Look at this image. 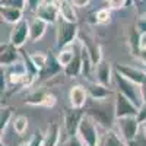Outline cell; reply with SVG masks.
I'll return each instance as SVG.
<instances>
[{
  "mask_svg": "<svg viewBox=\"0 0 146 146\" xmlns=\"http://www.w3.org/2000/svg\"><path fill=\"white\" fill-rule=\"evenodd\" d=\"M12 121H13V108L3 107L2 113H0V131H2V135H3V131L6 130L7 124L12 123Z\"/></svg>",
  "mask_w": 146,
  "mask_h": 146,
  "instance_id": "25",
  "label": "cell"
},
{
  "mask_svg": "<svg viewBox=\"0 0 146 146\" xmlns=\"http://www.w3.org/2000/svg\"><path fill=\"white\" fill-rule=\"evenodd\" d=\"M19 146H29V143H21Z\"/></svg>",
  "mask_w": 146,
  "mask_h": 146,
  "instance_id": "42",
  "label": "cell"
},
{
  "mask_svg": "<svg viewBox=\"0 0 146 146\" xmlns=\"http://www.w3.org/2000/svg\"><path fill=\"white\" fill-rule=\"evenodd\" d=\"M135 29H136L140 35H145V34H146V15H142V16L136 21Z\"/></svg>",
  "mask_w": 146,
  "mask_h": 146,
  "instance_id": "34",
  "label": "cell"
},
{
  "mask_svg": "<svg viewBox=\"0 0 146 146\" xmlns=\"http://www.w3.org/2000/svg\"><path fill=\"white\" fill-rule=\"evenodd\" d=\"M28 40H29V22L27 19H22L12 28L10 35H9V42L21 48L22 45H25Z\"/></svg>",
  "mask_w": 146,
  "mask_h": 146,
  "instance_id": "8",
  "label": "cell"
},
{
  "mask_svg": "<svg viewBox=\"0 0 146 146\" xmlns=\"http://www.w3.org/2000/svg\"><path fill=\"white\" fill-rule=\"evenodd\" d=\"M31 56V60H32V63L35 64V67L38 69L40 72L47 66V63H48V54H45V53H42V51H35V53H32V54H29Z\"/></svg>",
  "mask_w": 146,
  "mask_h": 146,
  "instance_id": "27",
  "label": "cell"
},
{
  "mask_svg": "<svg viewBox=\"0 0 146 146\" xmlns=\"http://www.w3.org/2000/svg\"><path fill=\"white\" fill-rule=\"evenodd\" d=\"M56 96L51 92H47L44 89H38L31 92L27 98H25V104L28 105H34V107H45V108H51L56 105Z\"/></svg>",
  "mask_w": 146,
  "mask_h": 146,
  "instance_id": "9",
  "label": "cell"
},
{
  "mask_svg": "<svg viewBox=\"0 0 146 146\" xmlns=\"http://www.w3.org/2000/svg\"><path fill=\"white\" fill-rule=\"evenodd\" d=\"M0 146H6V145H3V143H0Z\"/></svg>",
  "mask_w": 146,
  "mask_h": 146,
  "instance_id": "43",
  "label": "cell"
},
{
  "mask_svg": "<svg viewBox=\"0 0 146 146\" xmlns=\"http://www.w3.org/2000/svg\"><path fill=\"white\" fill-rule=\"evenodd\" d=\"M88 94H89V98L92 101H107L110 96L115 95L114 91L110 86H105V85H101L98 82H92L88 86Z\"/></svg>",
  "mask_w": 146,
  "mask_h": 146,
  "instance_id": "15",
  "label": "cell"
},
{
  "mask_svg": "<svg viewBox=\"0 0 146 146\" xmlns=\"http://www.w3.org/2000/svg\"><path fill=\"white\" fill-rule=\"evenodd\" d=\"M111 9L110 7H104V9H100L98 12L95 13V22L96 23H101V25H105L111 21Z\"/></svg>",
  "mask_w": 146,
  "mask_h": 146,
  "instance_id": "28",
  "label": "cell"
},
{
  "mask_svg": "<svg viewBox=\"0 0 146 146\" xmlns=\"http://www.w3.org/2000/svg\"><path fill=\"white\" fill-rule=\"evenodd\" d=\"M140 47H146V34L140 35Z\"/></svg>",
  "mask_w": 146,
  "mask_h": 146,
  "instance_id": "40",
  "label": "cell"
},
{
  "mask_svg": "<svg viewBox=\"0 0 146 146\" xmlns=\"http://www.w3.org/2000/svg\"><path fill=\"white\" fill-rule=\"evenodd\" d=\"M72 3L75 5V7H85L89 5V0H72Z\"/></svg>",
  "mask_w": 146,
  "mask_h": 146,
  "instance_id": "38",
  "label": "cell"
},
{
  "mask_svg": "<svg viewBox=\"0 0 146 146\" xmlns=\"http://www.w3.org/2000/svg\"><path fill=\"white\" fill-rule=\"evenodd\" d=\"M114 72H115V69H113L111 63L102 58L95 66V82L105 85V86H110L114 82Z\"/></svg>",
  "mask_w": 146,
  "mask_h": 146,
  "instance_id": "11",
  "label": "cell"
},
{
  "mask_svg": "<svg viewBox=\"0 0 146 146\" xmlns=\"http://www.w3.org/2000/svg\"><path fill=\"white\" fill-rule=\"evenodd\" d=\"M21 60H22V54L18 47H15L10 42L2 44V48H0V63H2V67L13 66Z\"/></svg>",
  "mask_w": 146,
  "mask_h": 146,
  "instance_id": "10",
  "label": "cell"
},
{
  "mask_svg": "<svg viewBox=\"0 0 146 146\" xmlns=\"http://www.w3.org/2000/svg\"><path fill=\"white\" fill-rule=\"evenodd\" d=\"M79 40L82 41V44L85 45V48H86V51L92 60L94 66H96L101 60H102V51H101V47L100 44L94 41L92 38H89L88 35H79Z\"/></svg>",
  "mask_w": 146,
  "mask_h": 146,
  "instance_id": "16",
  "label": "cell"
},
{
  "mask_svg": "<svg viewBox=\"0 0 146 146\" xmlns=\"http://www.w3.org/2000/svg\"><path fill=\"white\" fill-rule=\"evenodd\" d=\"M137 120L140 121V123L143 124L146 121V102L142 104V107L139 108V114H137Z\"/></svg>",
  "mask_w": 146,
  "mask_h": 146,
  "instance_id": "36",
  "label": "cell"
},
{
  "mask_svg": "<svg viewBox=\"0 0 146 146\" xmlns=\"http://www.w3.org/2000/svg\"><path fill=\"white\" fill-rule=\"evenodd\" d=\"M143 69H145V72H146V66H143Z\"/></svg>",
  "mask_w": 146,
  "mask_h": 146,
  "instance_id": "44",
  "label": "cell"
},
{
  "mask_svg": "<svg viewBox=\"0 0 146 146\" xmlns=\"http://www.w3.org/2000/svg\"><path fill=\"white\" fill-rule=\"evenodd\" d=\"M140 91H142V98H143V102H146V83H143L140 86Z\"/></svg>",
  "mask_w": 146,
  "mask_h": 146,
  "instance_id": "39",
  "label": "cell"
},
{
  "mask_svg": "<svg viewBox=\"0 0 146 146\" xmlns=\"http://www.w3.org/2000/svg\"><path fill=\"white\" fill-rule=\"evenodd\" d=\"M85 114L92 117L95 120V123L102 126L105 130L113 129V126L115 124V120H117L114 107L110 108V105L105 101H94V104L88 108V111Z\"/></svg>",
  "mask_w": 146,
  "mask_h": 146,
  "instance_id": "1",
  "label": "cell"
},
{
  "mask_svg": "<svg viewBox=\"0 0 146 146\" xmlns=\"http://www.w3.org/2000/svg\"><path fill=\"white\" fill-rule=\"evenodd\" d=\"M114 111H115V118L137 117L139 107L135 105L129 98H126L124 95L115 92V95H114Z\"/></svg>",
  "mask_w": 146,
  "mask_h": 146,
  "instance_id": "6",
  "label": "cell"
},
{
  "mask_svg": "<svg viewBox=\"0 0 146 146\" xmlns=\"http://www.w3.org/2000/svg\"><path fill=\"white\" fill-rule=\"evenodd\" d=\"M62 146H86V145L82 142V139L78 135H75V136H69Z\"/></svg>",
  "mask_w": 146,
  "mask_h": 146,
  "instance_id": "32",
  "label": "cell"
},
{
  "mask_svg": "<svg viewBox=\"0 0 146 146\" xmlns=\"http://www.w3.org/2000/svg\"><path fill=\"white\" fill-rule=\"evenodd\" d=\"M142 129H143V131H145V133H146V121H145V123H143V124H142Z\"/></svg>",
  "mask_w": 146,
  "mask_h": 146,
  "instance_id": "41",
  "label": "cell"
},
{
  "mask_svg": "<svg viewBox=\"0 0 146 146\" xmlns=\"http://www.w3.org/2000/svg\"><path fill=\"white\" fill-rule=\"evenodd\" d=\"M114 85L118 94L124 95L126 98H129L135 105H137L139 108L143 104V98H142V91H140V85L131 82L129 79H126L123 75H120L118 72H114Z\"/></svg>",
  "mask_w": 146,
  "mask_h": 146,
  "instance_id": "3",
  "label": "cell"
},
{
  "mask_svg": "<svg viewBox=\"0 0 146 146\" xmlns=\"http://www.w3.org/2000/svg\"><path fill=\"white\" fill-rule=\"evenodd\" d=\"M79 40V38H78ZM76 47H78V41L75 42V44H72V45H69V47H64V48H62V50H58V53H57V60H58V63L63 66V70H64V67L67 66V64H70V62L73 58H75V54H76Z\"/></svg>",
  "mask_w": 146,
  "mask_h": 146,
  "instance_id": "23",
  "label": "cell"
},
{
  "mask_svg": "<svg viewBox=\"0 0 146 146\" xmlns=\"http://www.w3.org/2000/svg\"><path fill=\"white\" fill-rule=\"evenodd\" d=\"M35 16L42 19L44 22L50 23H57L60 19V9L58 6L53 2V0H44V2L36 7Z\"/></svg>",
  "mask_w": 146,
  "mask_h": 146,
  "instance_id": "7",
  "label": "cell"
},
{
  "mask_svg": "<svg viewBox=\"0 0 146 146\" xmlns=\"http://www.w3.org/2000/svg\"><path fill=\"white\" fill-rule=\"evenodd\" d=\"M47 25H48L47 22H44L42 19H40V18L35 16V18L29 22V41L36 42L38 40H41L42 36H44V34H45Z\"/></svg>",
  "mask_w": 146,
  "mask_h": 146,
  "instance_id": "18",
  "label": "cell"
},
{
  "mask_svg": "<svg viewBox=\"0 0 146 146\" xmlns=\"http://www.w3.org/2000/svg\"><path fill=\"white\" fill-rule=\"evenodd\" d=\"M129 0H107L108 7L111 10H120V9H124L127 5Z\"/></svg>",
  "mask_w": 146,
  "mask_h": 146,
  "instance_id": "33",
  "label": "cell"
},
{
  "mask_svg": "<svg viewBox=\"0 0 146 146\" xmlns=\"http://www.w3.org/2000/svg\"><path fill=\"white\" fill-rule=\"evenodd\" d=\"M63 73L66 76H69V78H78L82 73V42H80V40H78L75 58L70 62V64H67L64 67Z\"/></svg>",
  "mask_w": 146,
  "mask_h": 146,
  "instance_id": "17",
  "label": "cell"
},
{
  "mask_svg": "<svg viewBox=\"0 0 146 146\" xmlns=\"http://www.w3.org/2000/svg\"><path fill=\"white\" fill-rule=\"evenodd\" d=\"M76 135L82 139V142L86 146H98L100 143V131H98V124L95 123V120L89 117L88 114H85L79 123L78 133Z\"/></svg>",
  "mask_w": 146,
  "mask_h": 146,
  "instance_id": "4",
  "label": "cell"
},
{
  "mask_svg": "<svg viewBox=\"0 0 146 146\" xmlns=\"http://www.w3.org/2000/svg\"><path fill=\"white\" fill-rule=\"evenodd\" d=\"M12 126H13V130L16 135L22 136L28 130V118L25 115H16L13 121H12Z\"/></svg>",
  "mask_w": 146,
  "mask_h": 146,
  "instance_id": "26",
  "label": "cell"
},
{
  "mask_svg": "<svg viewBox=\"0 0 146 146\" xmlns=\"http://www.w3.org/2000/svg\"><path fill=\"white\" fill-rule=\"evenodd\" d=\"M58 9H60V18H63L66 21H70V22H78L76 12H75V5H73L72 2L63 0V2L58 5Z\"/></svg>",
  "mask_w": 146,
  "mask_h": 146,
  "instance_id": "24",
  "label": "cell"
},
{
  "mask_svg": "<svg viewBox=\"0 0 146 146\" xmlns=\"http://www.w3.org/2000/svg\"><path fill=\"white\" fill-rule=\"evenodd\" d=\"M135 56L139 58V62H140L143 66H146V47H140L139 50L135 53Z\"/></svg>",
  "mask_w": 146,
  "mask_h": 146,
  "instance_id": "35",
  "label": "cell"
},
{
  "mask_svg": "<svg viewBox=\"0 0 146 146\" xmlns=\"http://www.w3.org/2000/svg\"><path fill=\"white\" fill-rule=\"evenodd\" d=\"M0 13H2V19L6 23H13L16 25L18 22H21L23 19V10L19 7H10V6H2L0 9Z\"/></svg>",
  "mask_w": 146,
  "mask_h": 146,
  "instance_id": "19",
  "label": "cell"
},
{
  "mask_svg": "<svg viewBox=\"0 0 146 146\" xmlns=\"http://www.w3.org/2000/svg\"><path fill=\"white\" fill-rule=\"evenodd\" d=\"M42 2H44V0H28V7L36 10V7H38Z\"/></svg>",
  "mask_w": 146,
  "mask_h": 146,
  "instance_id": "37",
  "label": "cell"
},
{
  "mask_svg": "<svg viewBox=\"0 0 146 146\" xmlns=\"http://www.w3.org/2000/svg\"><path fill=\"white\" fill-rule=\"evenodd\" d=\"M60 137H62V129H60L58 123L53 121L48 126L45 131V139H44V146H58Z\"/></svg>",
  "mask_w": 146,
  "mask_h": 146,
  "instance_id": "22",
  "label": "cell"
},
{
  "mask_svg": "<svg viewBox=\"0 0 146 146\" xmlns=\"http://www.w3.org/2000/svg\"><path fill=\"white\" fill-rule=\"evenodd\" d=\"M85 114L82 113V110H76V108H72L67 110L64 113V129H66V133H67V137L69 136H75L78 133V127H79V123Z\"/></svg>",
  "mask_w": 146,
  "mask_h": 146,
  "instance_id": "14",
  "label": "cell"
},
{
  "mask_svg": "<svg viewBox=\"0 0 146 146\" xmlns=\"http://www.w3.org/2000/svg\"><path fill=\"white\" fill-rule=\"evenodd\" d=\"M57 25V31H56V45L58 50H62L64 47H69L72 44H75L78 41L79 36V27L78 22H70L66 21L63 18H60Z\"/></svg>",
  "mask_w": 146,
  "mask_h": 146,
  "instance_id": "2",
  "label": "cell"
},
{
  "mask_svg": "<svg viewBox=\"0 0 146 146\" xmlns=\"http://www.w3.org/2000/svg\"><path fill=\"white\" fill-rule=\"evenodd\" d=\"M89 94H88V88L82 86V85H75L72 86L69 91V102L72 108L76 110H82L88 102Z\"/></svg>",
  "mask_w": 146,
  "mask_h": 146,
  "instance_id": "13",
  "label": "cell"
},
{
  "mask_svg": "<svg viewBox=\"0 0 146 146\" xmlns=\"http://www.w3.org/2000/svg\"><path fill=\"white\" fill-rule=\"evenodd\" d=\"M98 146H124V140L121 139L118 131L110 129V130H105L101 135Z\"/></svg>",
  "mask_w": 146,
  "mask_h": 146,
  "instance_id": "20",
  "label": "cell"
},
{
  "mask_svg": "<svg viewBox=\"0 0 146 146\" xmlns=\"http://www.w3.org/2000/svg\"><path fill=\"white\" fill-rule=\"evenodd\" d=\"M124 146H127V145H126V143H124Z\"/></svg>",
  "mask_w": 146,
  "mask_h": 146,
  "instance_id": "45",
  "label": "cell"
},
{
  "mask_svg": "<svg viewBox=\"0 0 146 146\" xmlns=\"http://www.w3.org/2000/svg\"><path fill=\"white\" fill-rule=\"evenodd\" d=\"M2 6H10V7H19L22 10H25L28 6V0H0Z\"/></svg>",
  "mask_w": 146,
  "mask_h": 146,
  "instance_id": "30",
  "label": "cell"
},
{
  "mask_svg": "<svg viewBox=\"0 0 146 146\" xmlns=\"http://www.w3.org/2000/svg\"><path fill=\"white\" fill-rule=\"evenodd\" d=\"M63 70V66L58 63V60L56 56H50L48 57V63L47 66L40 72V78L42 79H50V78H54L56 75H58L60 72Z\"/></svg>",
  "mask_w": 146,
  "mask_h": 146,
  "instance_id": "21",
  "label": "cell"
},
{
  "mask_svg": "<svg viewBox=\"0 0 146 146\" xmlns=\"http://www.w3.org/2000/svg\"><path fill=\"white\" fill-rule=\"evenodd\" d=\"M115 126H117L118 135L121 136V139L124 140V143L133 140L142 130V123L137 120V117L117 118L115 120Z\"/></svg>",
  "mask_w": 146,
  "mask_h": 146,
  "instance_id": "5",
  "label": "cell"
},
{
  "mask_svg": "<svg viewBox=\"0 0 146 146\" xmlns=\"http://www.w3.org/2000/svg\"><path fill=\"white\" fill-rule=\"evenodd\" d=\"M126 145L127 146H146V133L143 131V129L140 130V133L133 140L126 142Z\"/></svg>",
  "mask_w": 146,
  "mask_h": 146,
  "instance_id": "31",
  "label": "cell"
},
{
  "mask_svg": "<svg viewBox=\"0 0 146 146\" xmlns=\"http://www.w3.org/2000/svg\"><path fill=\"white\" fill-rule=\"evenodd\" d=\"M114 69H115V72L120 73V75H123L126 79L140 85V86L143 83H146V72H145V69L131 67V66H127V64H115Z\"/></svg>",
  "mask_w": 146,
  "mask_h": 146,
  "instance_id": "12",
  "label": "cell"
},
{
  "mask_svg": "<svg viewBox=\"0 0 146 146\" xmlns=\"http://www.w3.org/2000/svg\"><path fill=\"white\" fill-rule=\"evenodd\" d=\"M44 139H45V133H42L41 130H36L28 143L29 146H44Z\"/></svg>",
  "mask_w": 146,
  "mask_h": 146,
  "instance_id": "29",
  "label": "cell"
}]
</instances>
